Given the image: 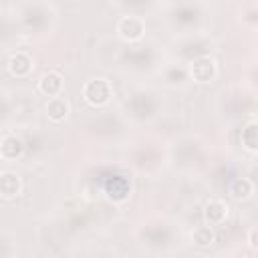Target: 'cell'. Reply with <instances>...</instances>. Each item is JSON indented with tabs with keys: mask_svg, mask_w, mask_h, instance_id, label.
<instances>
[{
	"mask_svg": "<svg viewBox=\"0 0 258 258\" xmlns=\"http://www.w3.org/2000/svg\"><path fill=\"white\" fill-rule=\"evenodd\" d=\"M226 218H228V206H226V202L214 198V200H208L204 204V220H206V224L220 226V224L226 222Z\"/></svg>",
	"mask_w": 258,
	"mask_h": 258,
	"instance_id": "6",
	"label": "cell"
},
{
	"mask_svg": "<svg viewBox=\"0 0 258 258\" xmlns=\"http://www.w3.org/2000/svg\"><path fill=\"white\" fill-rule=\"evenodd\" d=\"M214 240H216V234H214V230H212V226H210V224L196 226V228L191 230V242H194L196 246H200V248L212 246V244H214Z\"/></svg>",
	"mask_w": 258,
	"mask_h": 258,
	"instance_id": "13",
	"label": "cell"
},
{
	"mask_svg": "<svg viewBox=\"0 0 258 258\" xmlns=\"http://www.w3.org/2000/svg\"><path fill=\"white\" fill-rule=\"evenodd\" d=\"M6 69L12 77H28L30 71H32V56L24 50H16V52H10L8 54V60H6Z\"/></svg>",
	"mask_w": 258,
	"mask_h": 258,
	"instance_id": "4",
	"label": "cell"
},
{
	"mask_svg": "<svg viewBox=\"0 0 258 258\" xmlns=\"http://www.w3.org/2000/svg\"><path fill=\"white\" fill-rule=\"evenodd\" d=\"M189 73H191L194 81H198V83H210V81H214V77L218 73V67H216V60L212 56H198V58L191 60Z\"/></svg>",
	"mask_w": 258,
	"mask_h": 258,
	"instance_id": "3",
	"label": "cell"
},
{
	"mask_svg": "<svg viewBox=\"0 0 258 258\" xmlns=\"http://www.w3.org/2000/svg\"><path fill=\"white\" fill-rule=\"evenodd\" d=\"M246 242H248V246H250L252 250H256V252H258V226H256V228H252V230L248 232Z\"/></svg>",
	"mask_w": 258,
	"mask_h": 258,
	"instance_id": "14",
	"label": "cell"
},
{
	"mask_svg": "<svg viewBox=\"0 0 258 258\" xmlns=\"http://www.w3.org/2000/svg\"><path fill=\"white\" fill-rule=\"evenodd\" d=\"M228 194L232 200L244 202L254 196V181L250 177H236L228 183Z\"/></svg>",
	"mask_w": 258,
	"mask_h": 258,
	"instance_id": "9",
	"label": "cell"
},
{
	"mask_svg": "<svg viewBox=\"0 0 258 258\" xmlns=\"http://www.w3.org/2000/svg\"><path fill=\"white\" fill-rule=\"evenodd\" d=\"M113 97V87L107 79L97 77V79H89L83 85V99L91 105V107H105Z\"/></svg>",
	"mask_w": 258,
	"mask_h": 258,
	"instance_id": "1",
	"label": "cell"
},
{
	"mask_svg": "<svg viewBox=\"0 0 258 258\" xmlns=\"http://www.w3.org/2000/svg\"><path fill=\"white\" fill-rule=\"evenodd\" d=\"M62 77L58 75V73H54V71H48V73H44L40 79H38V93H42L44 97H48V99H52V97H60V93H62Z\"/></svg>",
	"mask_w": 258,
	"mask_h": 258,
	"instance_id": "7",
	"label": "cell"
},
{
	"mask_svg": "<svg viewBox=\"0 0 258 258\" xmlns=\"http://www.w3.org/2000/svg\"><path fill=\"white\" fill-rule=\"evenodd\" d=\"M105 194L113 202H125L129 198V179L125 175H111L105 179Z\"/></svg>",
	"mask_w": 258,
	"mask_h": 258,
	"instance_id": "5",
	"label": "cell"
},
{
	"mask_svg": "<svg viewBox=\"0 0 258 258\" xmlns=\"http://www.w3.org/2000/svg\"><path fill=\"white\" fill-rule=\"evenodd\" d=\"M232 258H246L244 254H236V256H232Z\"/></svg>",
	"mask_w": 258,
	"mask_h": 258,
	"instance_id": "15",
	"label": "cell"
},
{
	"mask_svg": "<svg viewBox=\"0 0 258 258\" xmlns=\"http://www.w3.org/2000/svg\"><path fill=\"white\" fill-rule=\"evenodd\" d=\"M22 153H24V141L18 135L8 133V135L2 137V141H0V157L4 161H14Z\"/></svg>",
	"mask_w": 258,
	"mask_h": 258,
	"instance_id": "8",
	"label": "cell"
},
{
	"mask_svg": "<svg viewBox=\"0 0 258 258\" xmlns=\"http://www.w3.org/2000/svg\"><path fill=\"white\" fill-rule=\"evenodd\" d=\"M20 191H22L20 177L16 173H12V171H4L0 175V194H2V198L4 200H12V198L20 196Z\"/></svg>",
	"mask_w": 258,
	"mask_h": 258,
	"instance_id": "11",
	"label": "cell"
},
{
	"mask_svg": "<svg viewBox=\"0 0 258 258\" xmlns=\"http://www.w3.org/2000/svg\"><path fill=\"white\" fill-rule=\"evenodd\" d=\"M44 111H46V115H48V119H50V121L60 123V121H64V119L69 117L71 105H69V101H67L64 97H52V99H48V101H46Z\"/></svg>",
	"mask_w": 258,
	"mask_h": 258,
	"instance_id": "10",
	"label": "cell"
},
{
	"mask_svg": "<svg viewBox=\"0 0 258 258\" xmlns=\"http://www.w3.org/2000/svg\"><path fill=\"white\" fill-rule=\"evenodd\" d=\"M240 143L246 151L258 153V123H248L240 133Z\"/></svg>",
	"mask_w": 258,
	"mask_h": 258,
	"instance_id": "12",
	"label": "cell"
},
{
	"mask_svg": "<svg viewBox=\"0 0 258 258\" xmlns=\"http://www.w3.org/2000/svg\"><path fill=\"white\" fill-rule=\"evenodd\" d=\"M115 30H117V36L121 40H125V42H137L145 34V20L141 16L127 14V16H121L117 20Z\"/></svg>",
	"mask_w": 258,
	"mask_h": 258,
	"instance_id": "2",
	"label": "cell"
}]
</instances>
